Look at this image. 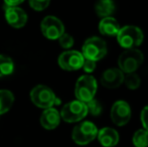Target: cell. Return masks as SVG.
<instances>
[{
    "mask_svg": "<svg viewBox=\"0 0 148 147\" xmlns=\"http://www.w3.org/2000/svg\"><path fill=\"white\" fill-rule=\"evenodd\" d=\"M108 53L107 43L98 36H92L86 39L82 47V55L85 59L98 62L105 57Z\"/></svg>",
    "mask_w": 148,
    "mask_h": 147,
    "instance_id": "cell-5",
    "label": "cell"
},
{
    "mask_svg": "<svg viewBox=\"0 0 148 147\" xmlns=\"http://www.w3.org/2000/svg\"><path fill=\"white\" fill-rule=\"evenodd\" d=\"M98 128L93 122L84 121L81 122L72 132V138L75 143L78 145H87L97 138Z\"/></svg>",
    "mask_w": 148,
    "mask_h": 147,
    "instance_id": "cell-6",
    "label": "cell"
},
{
    "mask_svg": "<svg viewBox=\"0 0 148 147\" xmlns=\"http://www.w3.org/2000/svg\"><path fill=\"white\" fill-rule=\"evenodd\" d=\"M143 53L139 49H125L118 57V67L126 75L135 73L143 64Z\"/></svg>",
    "mask_w": 148,
    "mask_h": 147,
    "instance_id": "cell-3",
    "label": "cell"
},
{
    "mask_svg": "<svg viewBox=\"0 0 148 147\" xmlns=\"http://www.w3.org/2000/svg\"><path fill=\"white\" fill-rule=\"evenodd\" d=\"M112 122L116 126H125L128 124L131 119V108L130 105L123 100H118L113 104L110 112Z\"/></svg>",
    "mask_w": 148,
    "mask_h": 147,
    "instance_id": "cell-10",
    "label": "cell"
},
{
    "mask_svg": "<svg viewBox=\"0 0 148 147\" xmlns=\"http://www.w3.org/2000/svg\"><path fill=\"white\" fill-rule=\"evenodd\" d=\"M5 18L7 23L14 28L23 27L27 22V14L18 6H6Z\"/></svg>",
    "mask_w": 148,
    "mask_h": 147,
    "instance_id": "cell-12",
    "label": "cell"
},
{
    "mask_svg": "<svg viewBox=\"0 0 148 147\" xmlns=\"http://www.w3.org/2000/svg\"><path fill=\"white\" fill-rule=\"evenodd\" d=\"M125 75L119 68L107 69L101 76V84L106 89H116L124 82Z\"/></svg>",
    "mask_w": 148,
    "mask_h": 147,
    "instance_id": "cell-11",
    "label": "cell"
},
{
    "mask_svg": "<svg viewBox=\"0 0 148 147\" xmlns=\"http://www.w3.org/2000/svg\"><path fill=\"white\" fill-rule=\"evenodd\" d=\"M124 83L126 85V87L129 90H136L140 87L141 85V80L140 77L135 73L127 74L126 77H124Z\"/></svg>",
    "mask_w": 148,
    "mask_h": 147,
    "instance_id": "cell-20",
    "label": "cell"
},
{
    "mask_svg": "<svg viewBox=\"0 0 148 147\" xmlns=\"http://www.w3.org/2000/svg\"><path fill=\"white\" fill-rule=\"evenodd\" d=\"M97 138L100 144L104 147H114L117 145L120 140L117 130L111 127H104L101 130H98Z\"/></svg>",
    "mask_w": 148,
    "mask_h": 147,
    "instance_id": "cell-13",
    "label": "cell"
},
{
    "mask_svg": "<svg viewBox=\"0 0 148 147\" xmlns=\"http://www.w3.org/2000/svg\"><path fill=\"white\" fill-rule=\"evenodd\" d=\"M96 67H97V65H96V62L91 61V59H85L84 64H83L82 69L84 70V71L89 75V74H92L94 71H95V70H96Z\"/></svg>",
    "mask_w": 148,
    "mask_h": 147,
    "instance_id": "cell-24",
    "label": "cell"
},
{
    "mask_svg": "<svg viewBox=\"0 0 148 147\" xmlns=\"http://www.w3.org/2000/svg\"><path fill=\"white\" fill-rule=\"evenodd\" d=\"M87 108H88V114H91L92 116H99L103 111V107H102L101 103L96 99L89 101L86 103Z\"/></svg>",
    "mask_w": 148,
    "mask_h": 147,
    "instance_id": "cell-21",
    "label": "cell"
},
{
    "mask_svg": "<svg viewBox=\"0 0 148 147\" xmlns=\"http://www.w3.org/2000/svg\"><path fill=\"white\" fill-rule=\"evenodd\" d=\"M23 1H24V0H4V2H5V5L6 6H10V7H12V6H18L19 4H21Z\"/></svg>",
    "mask_w": 148,
    "mask_h": 147,
    "instance_id": "cell-26",
    "label": "cell"
},
{
    "mask_svg": "<svg viewBox=\"0 0 148 147\" xmlns=\"http://www.w3.org/2000/svg\"><path fill=\"white\" fill-rule=\"evenodd\" d=\"M30 100L38 108L49 109L53 105H59L60 100L51 88L45 85H38L30 91Z\"/></svg>",
    "mask_w": 148,
    "mask_h": 147,
    "instance_id": "cell-4",
    "label": "cell"
},
{
    "mask_svg": "<svg viewBox=\"0 0 148 147\" xmlns=\"http://www.w3.org/2000/svg\"><path fill=\"white\" fill-rule=\"evenodd\" d=\"M59 41H60V46H62V49H71V47L74 45V37L71 36V34H66V32L60 37Z\"/></svg>",
    "mask_w": 148,
    "mask_h": 147,
    "instance_id": "cell-23",
    "label": "cell"
},
{
    "mask_svg": "<svg viewBox=\"0 0 148 147\" xmlns=\"http://www.w3.org/2000/svg\"><path fill=\"white\" fill-rule=\"evenodd\" d=\"M40 29L45 37L51 40L59 39L64 34V25L56 16H47L40 23Z\"/></svg>",
    "mask_w": 148,
    "mask_h": 147,
    "instance_id": "cell-8",
    "label": "cell"
},
{
    "mask_svg": "<svg viewBox=\"0 0 148 147\" xmlns=\"http://www.w3.org/2000/svg\"><path fill=\"white\" fill-rule=\"evenodd\" d=\"M14 71V63L9 57L0 55V77L11 75Z\"/></svg>",
    "mask_w": 148,
    "mask_h": 147,
    "instance_id": "cell-18",
    "label": "cell"
},
{
    "mask_svg": "<svg viewBox=\"0 0 148 147\" xmlns=\"http://www.w3.org/2000/svg\"><path fill=\"white\" fill-rule=\"evenodd\" d=\"M85 57L78 51H66L59 57V66L68 72L78 71L82 69Z\"/></svg>",
    "mask_w": 148,
    "mask_h": 147,
    "instance_id": "cell-9",
    "label": "cell"
},
{
    "mask_svg": "<svg viewBox=\"0 0 148 147\" xmlns=\"http://www.w3.org/2000/svg\"><path fill=\"white\" fill-rule=\"evenodd\" d=\"M99 31L105 36H116L120 30L121 26L116 18L109 16V17L101 18L99 22Z\"/></svg>",
    "mask_w": 148,
    "mask_h": 147,
    "instance_id": "cell-15",
    "label": "cell"
},
{
    "mask_svg": "<svg viewBox=\"0 0 148 147\" xmlns=\"http://www.w3.org/2000/svg\"><path fill=\"white\" fill-rule=\"evenodd\" d=\"M60 118L68 123H76L80 122L88 115V108L86 103L79 100L71 101L66 103L60 112Z\"/></svg>",
    "mask_w": 148,
    "mask_h": 147,
    "instance_id": "cell-7",
    "label": "cell"
},
{
    "mask_svg": "<svg viewBox=\"0 0 148 147\" xmlns=\"http://www.w3.org/2000/svg\"><path fill=\"white\" fill-rule=\"evenodd\" d=\"M28 1H29L30 7L36 11L45 10L51 3V0H28Z\"/></svg>",
    "mask_w": 148,
    "mask_h": 147,
    "instance_id": "cell-22",
    "label": "cell"
},
{
    "mask_svg": "<svg viewBox=\"0 0 148 147\" xmlns=\"http://www.w3.org/2000/svg\"><path fill=\"white\" fill-rule=\"evenodd\" d=\"M95 11L101 18L109 17L115 11V4L113 0H99L95 5Z\"/></svg>",
    "mask_w": 148,
    "mask_h": 147,
    "instance_id": "cell-16",
    "label": "cell"
},
{
    "mask_svg": "<svg viewBox=\"0 0 148 147\" xmlns=\"http://www.w3.org/2000/svg\"><path fill=\"white\" fill-rule=\"evenodd\" d=\"M98 90L97 80L91 75H84L78 79L75 86V96L77 100L83 103L95 99V95Z\"/></svg>",
    "mask_w": 148,
    "mask_h": 147,
    "instance_id": "cell-2",
    "label": "cell"
},
{
    "mask_svg": "<svg viewBox=\"0 0 148 147\" xmlns=\"http://www.w3.org/2000/svg\"><path fill=\"white\" fill-rule=\"evenodd\" d=\"M60 114L57 109H45L40 116V125L47 130L56 129L60 125Z\"/></svg>",
    "mask_w": 148,
    "mask_h": 147,
    "instance_id": "cell-14",
    "label": "cell"
},
{
    "mask_svg": "<svg viewBox=\"0 0 148 147\" xmlns=\"http://www.w3.org/2000/svg\"><path fill=\"white\" fill-rule=\"evenodd\" d=\"M14 103V96L8 90H0V116L7 113Z\"/></svg>",
    "mask_w": 148,
    "mask_h": 147,
    "instance_id": "cell-17",
    "label": "cell"
},
{
    "mask_svg": "<svg viewBox=\"0 0 148 147\" xmlns=\"http://www.w3.org/2000/svg\"><path fill=\"white\" fill-rule=\"evenodd\" d=\"M132 143L135 147L148 146V131L145 129H138L132 137Z\"/></svg>",
    "mask_w": 148,
    "mask_h": 147,
    "instance_id": "cell-19",
    "label": "cell"
},
{
    "mask_svg": "<svg viewBox=\"0 0 148 147\" xmlns=\"http://www.w3.org/2000/svg\"><path fill=\"white\" fill-rule=\"evenodd\" d=\"M117 41L121 47L124 49H136L144 39L142 29L135 25H126L120 28L117 34Z\"/></svg>",
    "mask_w": 148,
    "mask_h": 147,
    "instance_id": "cell-1",
    "label": "cell"
},
{
    "mask_svg": "<svg viewBox=\"0 0 148 147\" xmlns=\"http://www.w3.org/2000/svg\"><path fill=\"white\" fill-rule=\"evenodd\" d=\"M140 121L143 126V129L148 131V105L145 106L144 108L141 110L140 113Z\"/></svg>",
    "mask_w": 148,
    "mask_h": 147,
    "instance_id": "cell-25",
    "label": "cell"
}]
</instances>
